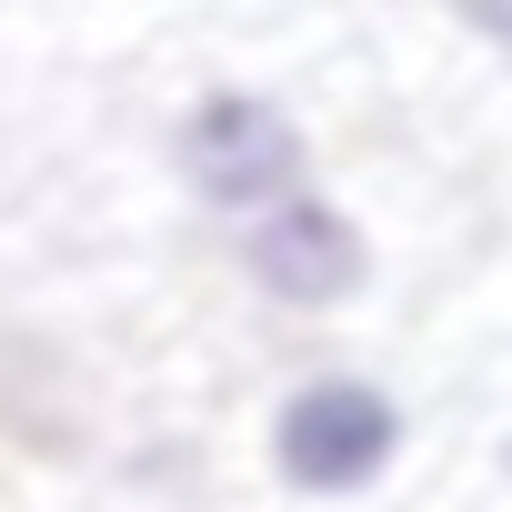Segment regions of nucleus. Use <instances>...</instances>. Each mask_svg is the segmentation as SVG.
<instances>
[{
  "mask_svg": "<svg viewBox=\"0 0 512 512\" xmlns=\"http://www.w3.org/2000/svg\"><path fill=\"white\" fill-rule=\"evenodd\" d=\"M171 171H181V191H191L201 211L251 221V211H272L282 191L312 181V141H302V121H292L272 91L211 81V91H191L181 121H171Z\"/></svg>",
  "mask_w": 512,
  "mask_h": 512,
  "instance_id": "obj_1",
  "label": "nucleus"
},
{
  "mask_svg": "<svg viewBox=\"0 0 512 512\" xmlns=\"http://www.w3.org/2000/svg\"><path fill=\"white\" fill-rule=\"evenodd\" d=\"M402 442H412V412H402L382 382H362V372H312V382H292V392L272 402V432H262L272 482L302 492V502H352V492H372V482L402 462Z\"/></svg>",
  "mask_w": 512,
  "mask_h": 512,
  "instance_id": "obj_2",
  "label": "nucleus"
},
{
  "mask_svg": "<svg viewBox=\"0 0 512 512\" xmlns=\"http://www.w3.org/2000/svg\"><path fill=\"white\" fill-rule=\"evenodd\" d=\"M241 282L282 302V312H342L372 292V231L332 201V191H282L272 211L241 221Z\"/></svg>",
  "mask_w": 512,
  "mask_h": 512,
  "instance_id": "obj_3",
  "label": "nucleus"
},
{
  "mask_svg": "<svg viewBox=\"0 0 512 512\" xmlns=\"http://www.w3.org/2000/svg\"><path fill=\"white\" fill-rule=\"evenodd\" d=\"M452 21H462V31H482L492 51H512V0H452Z\"/></svg>",
  "mask_w": 512,
  "mask_h": 512,
  "instance_id": "obj_4",
  "label": "nucleus"
},
{
  "mask_svg": "<svg viewBox=\"0 0 512 512\" xmlns=\"http://www.w3.org/2000/svg\"><path fill=\"white\" fill-rule=\"evenodd\" d=\"M502 482H512V442H502Z\"/></svg>",
  "mask_w": 512,
  "mask_h": 512,
  "instance_id": "obj_5",
  "label": "nucleus"
}]
</instances>
